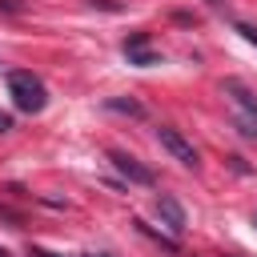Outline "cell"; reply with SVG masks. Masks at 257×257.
<instances>
[{
  "instance_id": "6da1fadb",
  "label": "cell",
  "mask_w": 257,
  "mask_h": 257,
  "mask_svg": "<svg viewBox=\"0 0 257 257\" xmlns=\"http://www.w3.org/2000/svg\"><path fill=\"white\" fill-rule=\"evenodd\" d=\"M8 92H12V100H16V108L20 112H40L44 104H48V88H44V80L40 76H32L28 68H16V72H8Z\"/></svg>"
},
{
  "instance_id": "7a4b0ae2",
  "label": "cell",
  "mask_w": 257,
  "mask_h": 257,
  "mask_svg": "<svg viewBox=\"0 0 257 257\" xmlns=\"http://www.w3.org/2000/svg\"><path fill=\"white\" fill-rule=\"evenodd\" d=\"M108 165H112L124 181H133V185H157V173H153L149 165H141L137 157L120 153V149H112V153H108Z\"/></svg>"
},
{
  "instance_id": "3957f363",
  "label": "cell",
  "mask_w": 257,
  "mask_h": 257,
  "mask_svg": "<svg viewBox=\"0 0 257 257\" xmlns=\"http://www.w3.org/2000/svg\"><path fill=\"white\" fill-rule=\"evenodd\" d=\"M157 141H161V145H165V149H169V153H173L181 165H189V169H197V165H201L197 149H193V145H189V141H185V137H181L173 124H161V128H157Z\"/></svg>"
},
{
  "instance_id": "277c9868",
  "label": "cell",
  "mask_w": 257,
  "mask_h": 257,
  "mask_svg": "<svg viewBox=\"0 0 257 257\" xmlns=\"http://www.w3.org/2000/svg\"><path fill=\"white\" fill-rule=\"evenodd\" d=\"M124 56H128V64H137V68H149V64H161V56L157 52H149V32H133V36H124Z\"/></svg>"
},
{
  "instance_id": "5b68a950",
  "label": "cell",
  "mask_w": 257,
  "mask_h": 257,
  "mask_svg": "<svg viewBox=\"0 0 257 257\" xmlns=\"http://www.w3.org/2000/svg\"><path fill=\"white\" fill-rule=\"evenodd\" d=\"M157 213L165 217V225H169L173 233H181V229L189 225V217H185V209H181V201H177L173 193H161V197H157Z\"/></svg>"
},
{
  "instance_id": "8992f818",
  "label": "cell",
  "mask_w": 257,
  "mask_h": 257,
  "mask_svg": "<svg viewBox=\"0 0 257 257\" xmlns=\"http://www.w3.org/2000/svg\"><path fill=\"white\" fill-rule=\"evenodd\" d=\"M221 92H229V96L237 100V108H241L245 116H253V120H257V96H253L241 80H225V84H221Z\"/></svg>"
},
{
  "instance_id": "52a82bcc",
  "label": "cell",
  "mask_w": 257,
  "mask_h": 257,
  "mask_svg": "<svg viewBox=\"0 0 257 257\" xmlns=\"http://www.w3.org/2000/svg\"><path fill=\"white\" fill-rule=\"evenodd\" d=\"M133 225H137V229H141V233H145V237H153V241H157V245H161V249H169V253H177V241H173V237H165V233H161V229H153V225H145V221H141V217H133Z\"/></svg>"
},
{
  "instance_id": "ba28073f",
  "label": "cell",
  "mask_w": 257,
  "mask_h": 257,
  "mask_svg": "<svg viewBox=\"0 0 257 257\" xmlns=\"http://www.w3.org/2000/svg\"><path fill=\"white\" fill-rule=\"evenodd\" d=\"M104 104H108V108H116V112H128V116H145V104H137V100H124V96H108Z\"/></svg>"
},
{
  "instance_id": "9c48e42d",
  "label": "cell",
  "mask_w": 257,
  "mask_h": 257,
  "mask_svg": "<svg viewBox=\"0 0 257 257\" xmlns=\"http://www.w3.org/2000/svg\"><path fill=\"white\" fill-rule=\"evenodd\" d=\"M233 128H237L245 141H257V120H253V116H237V120H233Z\"/></svg>"
},
{
  "instance_id": "30bf717a",
  "label": "cell",
  "mask_w": 257,
  "mask_h": 257,
  "mask_svg": "<svg viewBox=\"0 0 257 257\" xmlns=\"http://www.w3.org/2000/svg\"><path fill=\"white\" fill-rule=\"evenodd\" d=\"M0 221H8L12 229H20V225H24V217H20V213H12L8 205H0Z\"/></svg>"
},
{
  "instance_id": "8fae6325",
  "label": "cell",
  "mask_w": 257,
  "mask_h": 257,
  "mask_svg": "<svg viewBox=\"0 0 257 257\" xmlns=\"http://www.w3.org/2000/svg\"><path fill=\"white\" fill-rule=\"evenodd\" d=\"M237 32H241L249 44H257V24H237Z\"/></svg>"
},
{
  "instance_id": "7c38bea8",
  "label": "cell",
  "mask_w": 257,
  "mask_h": 257,
  "mask_svg": "<svg viewBox=\"0 0 257 257\" xmlns=\"http://www.w3.org/2000/svg\"><path fill=\"white\" fill-rule=\"evenodd\" d=\"M28 257H64V253H48V249H40V245H28Z\"/></svg>"
},
{
  "instance_id": "4fadbf2b",
  "label": "cell",
  "mask_w": 257,
  "mask_h": 257,
  "mask_svg": "<svg viewBox=\"0 0 257 257\" xmlns=\"http://www.w3.org/2000/svg\"><path fill=\"white\" fill-rule=\"evenodd\" d=\"M0 133H12V116L8 112H0Z\"/></svg>"
},
{
  "instance_id": "5bb4252c",
  "label": "cell",
  "mask_w": 257,
  "mask_h": 257,
  "mask_svg": "<svg viewBox=\"0 0 257 257\" xmlns=\"http://www.w3.org/2000/svg\"><path fill=\"white\" fill-rule=\"evenodd\" d=\"M0 8H8V12H20V4H16V0H0Z\"/></svg>"
},
{
  "instance_id": "9a60e30c",
  "label": "cell",
  "mask_w": 257,
  "mask_h": 257,
  "mask_svg": "<svg viewBox=\"0 0 257 257\" xmlns=\"http://www.w3.org/2000/svg\"><path fill=\"white\" fill-rule=\"evenodd\" d=\"M84 257H112V253H84Z\"/></svg>"
},
{
  "instance_id": "2e32d148",
  "label": "cell",
  "mask_w": 257,
  "mask_h": 257,
  "mask_svg": "<svg viewBox=\"0 0 257 257\" xmlns=\"http://www.w3.org/2000/svg\"><path fill=\"white\" fill-rule=\"evenodd\" d=\"M225 257H237V253H225Z\"/></svg>"
},
{
  "instance_id": "e0dca14e",
  "label": "cell",
  "mask_w": 257,
  "mask_h": 257,
  "mask_svg": "<svg viewBox=\"0 0 257 257\" xmlns=\"http://www.w3.org/2000/svg\"><path fill=\"white\" fill-rule=\"evenodd\" d=\"M253 225H257V217H253Z\"/></svg>"
}]
</instances>
